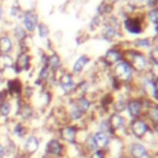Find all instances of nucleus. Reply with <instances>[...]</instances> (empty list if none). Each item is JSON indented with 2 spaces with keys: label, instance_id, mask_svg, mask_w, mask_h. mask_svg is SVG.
<instances>
[{
  "label": "nucleus",
  "instance_id": "nucleus-1",
  "mask_svg": "<svg viewBox=\"0 0 158 158\" xmlns=\"http://www.w3.org/2000/svg\"><path fill=\"white\" fill-rule=\"evenodd\" d=\"M125 56V59L133 70L136 72H146L148 70L149 68V60L147 59V57L141 53L139 51H136V49H128L123 53Z\"/></svg>",
  "mask_w": 158,
  "mask_h": 158
},
{
  "label": "nucleus",
  "instance_id": "nucleus-2",
  "mask_svg": "<svg viewBox=\"0 0 158 158\" xmlns=\"http://www.w3.org/2000/svg\"><path fill=\"white\" fill-rule=\"evenodd\" d=\"M114 78L120 83H128L133 78V69L131 68V65L126 60L121 59L117 63H115Z\"/></svg>",
  "mask_w": 158,
  "mask_h": 158
},
{
  "label": "nucleus",
  "instance_id": "nucleus-3",
  "mask_svg": "<svg viewBox=\"0 0 158 158\" xmlns=\"http://www.w3.org/2000/svg\"><path fill=\"white\" fill-rule=\"evenodd\" d=\"M40 144H41L40 143V138L36 135L30 133L23 138L22 147L19 148V153L22 154L25 158L26 157H31L40 149Z\"/></svg>",
  "mask_w": 158,
  "mask_h": 158
},
{
  "label": "nucleus",
  "instance_id": "nucleus-4",
  "mask_svg": "<svg viewBox=\"0 0 158 158\" xmlns=\"http://www.w3.org/2000/svg\"><path fill=\"white\" fill-rule=\"evenodd\" d=\"M38 25V14L36 10H27L22 12V27L27 33H32L36 31Z\"/></svg>",
  "mask_w": 158,
  "mask_h": 158
},
{
  "label": "nucleus",
  "instance_id": "nucleus-5",
  "mask_svg": "<svg viewBox=\"0 0 158 158\" xmlns=\"http://www.w3.org/2000/svg\"><path fill=\"white\" fill-rule=\"evenodd\" d=\"M31 67V56L26 52V51H21L19 52V54L16 56V59H14V72L15 74H19L21 72H26Z\"/></svg>",
  "mask_w": 158,
  "mask_h": 158
},
{
  "label": "nucleus",
  "instance_id": "nucleus-6",
  "mask_svg": "<svg viewBox=\"0 0 158 158\" xmlns=\"http://www.w3.org/2000/svg\"><path fill=\"white\" fill-rule=\"evenodd\" d=\"M130 128H131L132 135L136 138H143L144 135L148 133V131H149V125L146 120L137 117V118H132V121L130 123Z\"/></svg>",
  "mask_w": 158,
  "mask_h": 158
},
{
  "label": "nucleus",
  "instance_id": "nucleus-7",
  "mask_svg": "<svg viewBox=\"0 0 158 158\" xmlns=\"http://www.w3.org/2000/svg\"><path fill=\"white\" fill-rule=\"evenodd\" d=\"M63 152H64V146L58 138H52V139H49L47 142L46 149H44L46 156L56 158V157L63 156Z\"/></svg>",
  "mask_w": 158,
  "mask_h": 158
},
{
  "label": "nucleus",
  "instance_id": "nucleus-8",
  "mask_svg": "<svg viewBox=\"0 0 158 158\" xmlns=\"http://www.w3.org/2000/svg\"><path fill=\"white\" fill-rule=\"evenodd\" d=\"M57 81H58V85L60 86V89L65 93V94H70L74 91L77 84L73 79V74L70 73H62L60 77L57 78Z\"/></svg>",
  "mask_w": 158,
  "mask_h": 158
},
{
  "label": "nucleus",
  "instance_id": "nucleus-9",
  "mask_svg": "<svg viewBox=\"0 0 158 158\" xmlns=\"http://www.w3.org/2000/svg\"><path fill=\"white\" fill-rule=\"evenodd\" d=\"M5 89L9 94V96H12V98H20L21 94L23 93V85L19 78H9L6 80Z\"/></svg>",
  "mask_w": 158,
  "mask_h": 158
},
{
  "label": "nucleus",
  "instance_id": "nucleus-10",
  "mask_svg": "<svg viewBox=\"0 0 158 158\" xmlns=\"http://www.w3.org/2000/svg\"><path fill=\"white\" fill-rule=\"evenodd\" d=\"M77 135H78V127H75L74 125H67L59 128V137L64 142L74 143L77 139Z\"/></svg>",
  "mask_w": 158,
  "mask_h": 158
},
{
  "label": "nucleus",
  "instance_id": "nucleus-11",
  "mask_svg": "<svg viewBox=\"0 0 158 158\" xmlns=\"http://www.w3.org/2000/svg\"><path fill=\"white\" fill-rule=\"evenodd\" d=\"M27 132H28L27 126L21 121H16L12 123L10 128V137L12 139H23L27 136Z\"/></svg>",
  "mask_w": 158,
  "mask_h": 158
},
{
  "label": "nucleus",
  "instance_id": "nucleus-12",
  "mask_svg": "<svg viewBox=\"0 0 158 158\" xmlns=\"http://www.w3.org/2000/svg\"><path fill=\"white\" fill-rule=\"evenodd\" d=\"M93 142L96 147V149H101L104 151L109 144H110V135L105 133V132H101V131H98L95 132L93 136Z\"/></svg>",
  "mask_w": 158,
  "mask_h": 158
},
{
  "label": "nucleus",
  "instance_id": "nucleus-13",
  "mask_svg": "<svg viewBox=\"0 0 158 158\" xmlns=\"http://www.w3.org/2000/svg\"><path fill=\"white\" fill-rule=\"evenodd\" d=\"M128 154L131 158H147L148 157V151L144 147L143 143L136 142L132 143L128 148Z\"/></svg>",
  "mask_w": 158,
  "mask_h": 158
},
{
  "label": "nucleus",
  "instance_id": "nucleus-14",
  "mask_svg": "<svg viewBox=\"0 0 158 158\" xmlns=\"http://www.w3.org/2000/svg\"><path fill=\"white\" fill-rule=\"evenodd\" d=\"M126 109L128 111V115L132 117V118H137L139 117L141 112H142V101L139 99H131L127 104H126Z\"/></svg>",
  "mask_w": 158,
  "mask_h": 158
},
{
  "label": "nucleus",
  "instance_id": "nucleus-15",
  "mask_svg": "<svg viewBox=\"0 0 158 158\" xmlns=\"http://www.w3.org/2000/svg\"><path fill=\"white\" fill-rule=\"evenodd\" d=\"M141 23L142 21H139V19L137 17H128L123 21V26L130 33H141L143 31V27Z\"/></svg>",
  "mask_w": 158,
  "mask_h": 158
},
{
  "label": "nucleus",
  "instance_id": "nucleus-16",
  "mask_svg": "<svg viewBox=\"0 0 158 158\" xmlns=\"http://www.w3.org/2000/svg\"><path fill=\"white\" fill-rule=\"evenodd\" d=\"M107 121H109V125H110V128L112 130V132L120 131V130L125 128V126H126V120H125V117L121 116V115L117 114V112L112 114V115L107 118Z\"/></svg>",
  "mask_w": 158,
  "mask_h": 158
},
{
  "label": "nucleus",
  "instance_id": "nucleus-17",
  "mask_svg": "<svg viewBox=\"0 0 158 158\" xmlns=\"http://www.w3.org/2000/svg\"><path fill=\"white\" fill-rule=\"evenodd\" d=\"M14 49L12 38L7 33L0 35V54H11Z\"/></svg>",
  "mask_w": 158,
  "mask_h": 158
},
{
  "label": "nucleus",
  "instance_id": "nucleus-18",
  "mask_svg": "<svg viewBox=\"0 0 158 158\" xmlns=\"http://www.w3.org/2000/svg\"><path fill=\"white\" fill-rule=\"evenodd\" d=\"M44 65H47L51 72H57L60 68V58H59V56L56 52H53L52 54L47 56Z\"/></svg>",
  "mask_w": 158,
  "mask_h": 158
},
{
  "label": "nucleus",
  "instance_id": "nucleus-19",
  "mask_svg": "<svg viewBox=\"0 0 158 158\" xmlns=\"http://www.w3.org/2000/svg\"><path fill=\"white\" fill-rule=\"evenodd\" d=\"M122 59V53L118 51V49H116V48H110V49H107V52L105 53V56H104V60L107 63V64H115V63H117L118 60H121Z\"/></svg>",
  "mask_w": 158,
  "mask_h": 158
},
{
  "label": "nucleus",
  "instance_id": "nucleus-20",
  "mask_svg": "<svg viewBox=\"0 0 158 158\" xmlns=\"http://www.w3.org/2000/svg\"><path fill=\"white\" fill-rule=\"evenodd\" d=\"M143 90H144V93L149 98H153V99H156V96L158 94L157 86H156V81L152 78H146L144 79V81H143Z\"/></svg>",
  "mask_w": 158,
  "mask_h": 158
},
{
  "label": "nucleus",
  "instance_id": "nucleus-21",
  "mask_svg": "<svg viewBox=\"0 0 158 158\" xmlns=\"http://www.w3.org/2000/svg\"><path fill=\"white\" fill-rule=\"evenodd\" d=\"M73 104L75 105V107H77L81 114H86V112L89 111V109H90V100L86 99L85 96H78V98L73 101Z\"/></svg>",
  "mask_w": 158,
  "mask_h": 158
},
{
  "label": "nucleus",
  "instance_id": "nucleus-22",
  "mask_svg": "<svg viewBox=\"0 0 158 158\" xmlns=\"http://www.w3.org/2000/svg\"><path fill=\"white\" fill-rule=\"evenodd\" d=\"M14 67V58L11 54H0V72L4 74Z\"/></svg>",
  "mask_w": 158,
  "mask_h": 158
},
{
  "label": "nucleus",
  "instance_id": "nucleus-23",
  "mask_svg": "<svg viewBox=\"0 0 158 158\" xmlns=\"http://www.w3.org/2000/svg\"><path fill=\"white\" fill-rule=\"evenodd\" d=\"M89 57L86 56V54H81L77 60H75V63H74V65H73V68H72V72L74 73V74H79L80 72H83V69L85 68V65L89 63Z\"/></svg>",
  "mask_w": 158,
  "mask_h": 158
},
{
  "label": "nucleus",
  "instance_id": "nucleus-24",
  "mask_svg": "<svg viewBox=\"0 0 158 158\" xmlns=\"http://www.w3.org/2000/svg\"><path fill=\"white\" fill-rule=\"evenodd\" d=\"M131 7L135 9H142V7H152L158 4V0H130L128 1Z\"/></svg>",
  "mask_w": 158,
  "mask_h": 158
},
{
  "label": "nucleus",
  "instance_id": "nucleus-25",
  "mask_svg": "<svg viewBox=\"0 0 158 158\" xmlns=\"http://www.w3.org/2000/svg\"><path fill=\"white\" fill-rule=\"evenodd\" d=\"M147 117L153 123V126H158V105L152 104L147 109Z\"/></svg>",
  "mask_w": 158,
  "mask_h": 158
},
{
  "label": "nucleus",
  "instance_id": "nucleus-26",
  "mask_svg": "<svg viewBox=\"0 0 158 158\" xmlns=\"http://www.w3.org/2000/svg\"><path fill=\"white\" fill-rule=\"evenodd\" d=\"M12 112V104L10 100H5L0 102V117L1 118H7Z\"/></svg>",
  "mask_w": 158,
  "mask_h": 158
},
{
  "label": "nucleus",
  "instance_id": "nucleus-27",
  "mask_svg": "<svg viewBox=\"0 0 158 158\" xmlns=\"http://www.w3.org/2000/svg\"><path fill=\"white\" fill-rule=\"evenodd\" d=\"M118 30H117V27H115V26H111V25H106L105 26V28H104V31H102V37L105 38V40H107V41H111V40H114L116 36H117V32Z\"/></svg>",
  "mask_w": 158,
  "mask_h": 158
},
{
  "label": "nucleus",
  "instance_id": "nucleus-28",
  "mask_svg": "<svg viewBox=\"0 0 158 158\" xmlns=\"http://www.w3.org/2000/svg\"><path fill=\"white\" fill-rule=\"evenodd\" d=\"M12 35H14V38L17 41V42H23L26 38H27V32L25 31V28L22 26H16L14 27V31H12Z\"/></svg>",
  "mask_w": 158,
  "mask_h": 158
},
{
  "label": "nucleus",
  "instance_id": "nucleus-29",
  "mask_svg": "<svg viewBox=\"0 0 158 158\" xmlns=\"http://www.w3.org/2000/svg\"><path fill=\"white\" fill-rule=\"evenodd\" d=\"M83 115H84V114H81V112L75 107V105L72 102V105H70V107H69V110H68V116H69V118L73 120V121H77V120H80V118L83 117Z\"/></svg>",
  "mask_w": 158,
  "mask_h": 158
},
{
  "label": "nucleus",
  "instance_id": "nucleus-30",
  "mask_svg": "<svg viewBox=\"0 0 158 158\" xmlns=\"http://www.w3.org/2000/svg\"><path fill=\"white\" fill-rule=\"evenodd\" d=\"M36 30H37L38 36H40L41 38H47L48 35H49V28H48V26H47L46 23H43V22H38Z\"/></svg>",
  "mask_w": 158,
  "mask_h": 158
},
{
  "label": "nucleus",
  "instance_id": "nucleus-31",
  "mask_svg": "<svg viewBox=\"0 0 158 158\" xmlns=\"http://www.w3.org/2000/svg\"><path fill=\"white\" fill-rule=\"evenodd\" d=\"M147 20L154 25H158V9H153V10H149L147 12Z\"/></svg>",
  "mask_w": 158,
  "mask_h": 158
},
{
  "label": "nucleus",
  "instance_id": "nucleus-32",
  "mask_svg": "<svg viewBox=\"0 0 158 158\" xmlns=\"http://www.w3.org/2000/svg\"><path fill=\"white\" fill-rule=\"evenodd\" d=\"M148 70H149V74H151V78L156 81V80H158V63H151L149 64V68H148Z\"/></svg>",
  "mask_w": 158,
  "mask_h": 158
},
{
  "label": "nucleus",
  "instance_id": "nucleus-33",
  "mask_svg": "<svg viewBox=\"0 0 158 158\" xmlns=\"http://www.w3.org/2000/svg\"><path fill=\"white\" fill-rule=\"evenodd\" d=\"M135 46L139 47V48H147L151 46V40L148 38H141V40H136L135 41Z\"/></svg>",
  "mask_w": 158,
  "mask_h": 158
},
{
  "label": "nucleus",
  "instance_id": "nucleus-34",
  "mask_svg": "<svg viewBox=\"0 0 158 158\" xmlns=\"http://www.w3.org/2000/svg\"><path fill=\"white\" fill-rule=\"evenodd\" d=\"M149 58L153 63H158V44L152 48V51L149 53Z\"/></svg>",
  "mask_w": 158,
  "mask_h": 158
},
{
  "label": "nucleus",
  "instance_id": "nucleus-35",
  "mask_svg": "<svg viewBox=\"0 0 158 158\" xmlns=\"http://www.w3.org/2000/svg\"><path fill=\"white\" fill-rule=\"evenodd\" d=\"M90 158H106L105 157V152L101 149H95L94 152H91Z\"/></svg>",
  "mask_w": 158,
  "mask_h": 158
},
{
  "label": "nucleus",
  "instance_id": "nucleus-36",
  "mask_svg": "<svg viewBox=\"0 0 158 158\" xmlns=\"http://www.w3.org/2000/svg\"><path fill=\"white\" fill-rule=\"evenodd\" d=\"M6 157V153H5V147L0 139V158H5Z\"/></svg>",
  "mask_w": 158,
  "mask_h": 158
},
{
  "label": "nucleus",
  "instance_id": "nucleus-37",
  "mask_svg": "<svg viewBox=\"0 0 158 158\" xmlns=\"http://www.w3.org/2000/svg\"><path fill=\"white\" fill-rule=\"evenodd\" d=\"M2 16H4V9H2V6L0 5V20L2 19Z\"/></svg>",
  "mask_w": 158,
  "mask_h": 158
}]
</instances>
